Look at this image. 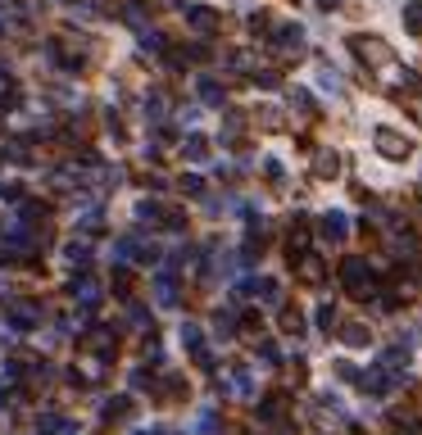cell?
Listing matches in <instances>:
<instances>
[{"label": "cell", "mask_w": 422, "mask_h": 435, "mask_svg": "<svg viewBox=\"0 0 422 435\" xmlns=\"http://www.w3.org/2000/svg\"><path fill=\"white\" fill-rule=\"evenodd\" d=\"M341 281L350 285V295H354V300H368V295H377V281H372V263H368L364 254L341 258Z\"/></svg>", "instance_id": "6da1fadb"}, {"label": "cell", "mask_w": 422, "mask_h": 435, "mask_svg": "<svg viewBox=\"0 0 422 435\" xmlns=\"http://www.w3.org/2000/svg\"><path fill=\"white\" fill-rule=\"evenodd\" d=\"M350 51L364 59V64H372V68H386V64H395V51L381 36H350Z\"/></svg>", "instance_id": "7a4b0ae2"}, {"label": "cell", "mask_w": 422, "mask_h": 435, "mask_svg": "<svg viewBox=\"0 0 422 435\" xmlns=\"http://www.w3.org/2000/svg\"><path fill=\"white\" fill-rule=\"evenodd\" d=\"M372 145H377L386 159H408L413 154V141H408L404 132H395V127H377L372 132Z\"/></svg>", "instance_id": "3957f363"}, {"label": "cell", "mask_w": 422, "mask_h": 435, "mask_svg": "<svg viewBox=\"0 0 422 435\" xmlns=\"http://www.w3.org/2000/svg\"><path fill=\"white\" fill-rule=\"evenodd\" d=\"M222 385H227L232 399H250L254 394V367H232L227 377H222Z\"/></svg>", "instance_id": "277c9868"}, {"label": "cell", "mask_w": 422, "mask_h": 435, "mask_svg": "<svg viewBox=\"0 0 422 435\" xmlns=\"http://www.w3.org/2000/svg\"><path fill=\"white\" fill-rule=\"evenodd\" d=\"M291 263H295V272H300L304 285H322V277H327V263H322L318 254H295Z\"/></svg>", "instance_id": "5b68a950"}, {"label": "cell", "mask_w": 422, "mask_h": 435, "mask_svg": "<svg viewBox=\"0 0 422 435\" xmlns=\"http://www.w3.org/2000/svg\"><path fill=\"white\" fill-rule=\"evenodd\" d=\"M318 231L327 236L331 245H341L345 236H350V222H345V214H336V209H331V214H322V222H318Z\"/></svg>", "instance_id": "8992f818"}, {"label": "cell", "mask_w": 422, "mask_h": 435, "mask_svg": "<svg viewBox=\"0 0 422 435\" xmlns=\"http://www.w3.org/2000/svg\"><path fill=\"white\" fill-rule=\"evenodd\" d=\"M277 51H282V55H300V51H304V32H300V28H282V32H277Z\"/></svg>", "instance_id": "52a82bcc"}, {"label": "cell", "mask_w": 422, "mask_h": 435, "mask_svg": "<svg viewBox=\"0 0 422 435\" xmlns=\"http://www.w3.org/2000/svg\"><path fill=\"white\" fill-rule=\"evenodd\" d=\"M336 172H341V154H336V150H322V154L314 159V177L327 182V177H336Z\"/></svg>", "instance_id": "ba28073f"}, {"label": "cell", "mask_w": 422, "mask_h": 435, "mask_svg": "<svg viewBox=\"0 0 422 435\" xmlns=\"http://www.w3.org/2000/svg\"><path fill=\"white\" fill-rule=\"evenodd\" d=\"M250 295H254V300H264V304H277L282 300V285L272 277H259V281H250Z\"/></svg>", "instance_id": "9c48e42d"}, {"label": "cell", "mask_w": 422, "mask_h": 435, "mask_svg": "<svg viewBox=\"0 0 422 435\" xmlns=\"http://www.w3.org/2000/svg\"><path fill=\"white\" fill-rule=\"evenodd\" d=\"M155 300H159V304H173V300H177V277H173V272H159V277H155Z\"/></svg>", "instance_id": "30bf717a"}, {"label": "cell", "mask_w": 422, "mask_h": 435, "mask_svg": "<svg viewBox=\"0 0 422 435\" xmlns=\"http://www.w3.org/2000/svg\"><path fill=\"white\" fill-rule=\"evenodd\" d=\"M73 295H78V300L91 308V304H101V285H96L91 277H82V281H73Z\"/></svg>", "instance_id": "8fae6325"}, {"label": "cell", "mask_w": 422, "mask_h": 435, "mask_svg": "<svg viewBox=\"0 0 422 435\" xmlns=\"http://www.w3.org/2000/svg\"><path fill=\"white\" fill-rule=\"evenodd\" d=\"M186 23L200 28V32H214L218 28V14H214V9H186Z\"/></svg>", "instance_id": "7c38bea8"}, {"label": "cell", "mask_w": 422, "mask_h": 435, "mask_svg": "<svg viewBox=\"0 0 422 435\" xmlns=\"http://www.w3.org/2000/svg\"><path fill=\"white\" fill-rule=\"evenodd\" d=\"M336 331H341L345 345H368V327H364V322H345V327H336Z\"/></svg>", "instance_id": "4fadbf2b"}, {"label": "cell", "mask_w": 422, "mask_h": 435, "mask_svg": "<svg viewBox=\"0 0 422 435\" xmlns=\"http://www.w3.org/2000/svg\"><path fill=\"white\" fill-rule=\"evenodd\" d=\"M404 28L413 36H422V0H408L404 5Z\"/></svg>", "instance_id": "5bb4252c"}, {"label": "cell", "mask_w": 422, "mask_h": 435, "mask_svg": "<svg viewBox=\"0 0 422 435\" xmlns=\"http://www.w3.org/2000/svg\"><path fill=\"white\" fill-rule=\"evenodd\" d=\"M195 91H200L205 105H218V100H222V86H218L214 78H200V86H195Z\"/></svg>", "instance_id": "9a60e30c"}, {"label": "cell", "mask_w": 422, "mask_h": 435, "mask_svg": "<svg viewBox=\"0 0 422 435\" xmlns=\"http://www.w3.org/2000/svg\"><path fill=\"white\" fill-rule=\"evenodd\" d=\"M136 218H141V222H164V209H159L155 200H141V204H136Z\"/></svg>", "instance_id": "2e32d148"}, {"label": "cell", "mask_w": 422, "mask_h": 435, "mask_svg": "<svg viewBox=\"0 0 422 435\" xmlns=\"http://www.w3.org/2000/svg\"><path fill=\"white\" fill-rule=\"evenodd\" d=\"M9 318H14V327H32V322H36V308H32V304H14V308H9Z\"/></svg>", "instance_id": "e0dca14e"}, {"label": "cell", "mask_w": 422, "mask_h": 435, "mask_svg": "<svg viewBox=\"0 0 422 435\" xmlns=\"http://www.w3.org/2000/svg\"><path fill=\"white\" fill-rule=\"evenodd\" d=\"M64 254H68V263H86V258H91V245H86V241H73Z\"/></svg>", "instance_id": "ac0fdd59"}, {"label": "cell", "mask_w": 422, "mask_h": 435, "mask_svg": "<svg viewBox=\"0 0 422 435\" xmlns=\"http://www.w3.org/2000/svg\"><path fill=\"white\" fill-rule=\"evenodd\" d=\"M182 150H186V159H205V154H209V145H205V136H191Z\"/></svg>", "instance_id": "d6986e66"}, {"label": "cell", "mask_w": 422, "mask_h": 435, "mask_svg": "<svg viewBox=\"0 0 422 435\" xmlns=\"http://www.w3.org/2000/svg\"><path fill=\"white\" fill-rule=\"evenodd\" d=\"M318 327H322V331H336V308H331V304L318 308Z\"/></svg>", "instance_id": "ffe728a7"}, {"label": "cell", "mask_w": 422, "mask_h": 435, "mask_svg": "<svg viewBox=\"0 0 422 435\" xmlns=\"http://www.w3.org/2000/svg\"><path fill=\"white\" fill-rule=\"evenodd\" d=\"M264 177L272 186H282V164H277V159H264Z\"/></svg>", "instance_id": "44dd1931"}, {"label": "cell", "mask_w": 422, "mask_h": 435, "mask_svg": "<svg viewBox=\"0 0 422 435\" xmlns=\"http://www.w3.org/2000/svg\"><path fill=\"white\" fill-rule=\"evenodd\" d=\"M182 191H191V195H200V191H205V182H200V177H186V182H182Z\"/></svg>", "instance_id": "7402d4cb"}, {"label": "cell", "mask_w": 422, "mask_h": 435, "mask_svg": "<svg viewBox=\"0 0 422 435\" xmlns=\"http://www.w3.org/2000/svg\"><path fill=\"white\" fill-rule=\"evenodd\" d=\"M282 327H287V331H300V313H295V308H291V313L282 318Z\"/></svg>", "instance_id": "603a6c76"}, {"label": "cell", "mask_w": 422, "mask_h": 435, "mask_svg": "<svg viewBox=\"0 0 422 435\" xmlns=\"http://www.w3.org/2000/svg\"><path fill=\"white\" fill-rule=\"evenodd\" d=\"M318 5H322V9H336V5H341V0H318Z\"/></svg>", "instance_id": "cb8c5ba5"}, {"label": "cell", "mask_w": 422, "mask_h": 435, "mask_svg": "<svg viewBox=\"0 0 422 435\" xmlns=\"http://www.w3.org/2000/svg\"><path fill=\"white\" fill-rule=\"evenodd\" d=\"M5 82H9V78H5V73H0V91H5Z\"/></svg>", "instance_id": "d4e9b609"}]
</instances>
